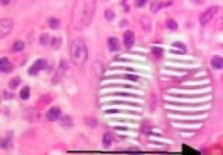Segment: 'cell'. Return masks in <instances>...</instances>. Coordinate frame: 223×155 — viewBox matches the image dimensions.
Masks as SVG:
<instances>
[{
    "label": "cell",
    "instance_id": "cell-1",
    "mask_svg": "<svg viewBox=\"0 0 223 155\" xmlns=\"http://www.w3.org/2000/svg\"><path fill=\"white\" fill-rule=\"evenodd\" d=\"M96 9L95 0H75L71 16V22L75 30L81 31L92 21Z\"/></svg>",
    "mask_w": 223,
    "mask_h": 155
},
{
    "label": "cell",
    "instance_id": "cell-2",
    "mask_svg": "<svg viewBox=\"0 0 223 155\" xmlns=\"http://www.w3.org/2000/svg\"><path fill=\"white\" fill-rule=\"evenodd\" d=\"M71 60L75 66L82 67L86 64L88 59V49L84 39H75L70 46Z\"/></svg>",
    "mask_w": 223,
    "mask_h": 155
},
{
    "label": "cell",
    "instance_id": "cell-3",
    "mask_svg": "<svg viewBox=\"0 0 223 155\" xmlns=\"http://www.w3.org/2000/svg\"><path fill=\"white\" fill-rule=\"evenodd\" d=\"M219 7L218 6H212L206 10L200 17V23L202 26H206L208 23L212 20V19L215 16V14L218 12Z\"/></svg>",
    "mask_w": 223,
    "mask_h": 155
},
{
    "label": "cell",
    "instance_id": "cell-4",
    "mask_svg": "<svg viewBox=\"0 0 223 155\" xmlns=\"http://www.w3.org/2000/svg\"><path fill=\"white\" fill-rule=\"evenodd\" d=\"M47 67V62L45 59H39L33 62L28 70V73L31 76H37L41 71H44Z\"/></svg>",
    "mask_w": 223,
    "mask_h": 155
},
{
    "label": "cell",
    "instance_id": "cell-5",
    "mask_svg": "<svg viewBox=\"0 0 223 155\" xmlns=\"http://www.w3.org/2000/svg\"><path fill=\"white\" fill-rule=\"evenodd\" d=\"M13 26V21L10 19H4L0 21V38L4 39L8 36Z\"/></svg>",
    "mask_w": 223,
    "mask_h": 155
},
{
    "label": "cell",
    "instance_id": "cell-6",
    "mask_svg": "<svg viewBox=\"0 0 223 155\" xmlns=\"http://www.w3.org/2000/svg\"><path fill=\"white\" fill-rule=\"evenodd\" d=\"M60 116H61V110L58 106H52V107H51L48 110V111L46 112V118L51 122L57 121L58 119H59Z\"/></svg>",
    "mask_w": 223,
    "mask_h": 155
},
{
    "label": "cell",
    "instance_id": "cell-7",
    "mask_svg": "<svg viewBox=\"0 0 223 155\" xmlns=\"http://www.w3.org/2000/svg\"><path fill=\"white\" fill-rule=\"evenodd\" d=\"M123 44L127 49H131L135 44V36L132 31H127L123 35Z\"/></svg>",
    "mask_w": 223,
    "mask_h": 155
},
{
    "label": "cell",
    "instance_id": "cell-8",
    "mask_svg": "<svg viewBox=\"0 0 223 155\" xmlns=\"http://www.w3.org/2000/svg\"><path fill=\"white\" fill-rule=\"evenodd\" d=\"M68 63H67L66 60H62L61 62H60V64H59V68H58V70H57V71H56V73H55V76H54V78H53V82H54V84H56V82H59V79L63 77V75L65 74V72L67 71V69H68Z\"/></svg>",
    "mask_w": 223,
    "mask_h": 155
},
{
    "label": "cell",
    "instance_id": "cell-9",
    "mask_svg": "<svg viewBox=\"0 0 223 155\" xmlns=\"http://www.w3.org/2000/svg\"><path fill=\"white\" fill-rule=\"evenodd\" d=\"M0 70L4 73H10L12 71V65L10 59L6 57L0 59Z\"/></svg>",
    "mask_w": 223,
    "mask_h": 155
},
{
    "label": "cell",
    "instance_id": "cell-10",
    "mask_svg": "<svg viewBox=\"0 0 223 155\" xmlns=\"http://www.w3.org/2000/svg\"><path fill=\"white\" fill-rule=\"evenodd\" d=\"M107 46L109 48V51L111 52H114L117 51L120 49V44L119 41L117 38L115 37H110L107 39Z\"/></svg>",
    "mask_w": 223,
    "mask_h": 155
},
{
    "label": "cell",
    "instance_id": "cell-11",
    "mask_svg": "<svg viewBox=\"0 0 223 155\" xmlns=\"http://www.w3.org/2000/svg\"><path fill=\"white\" fill-rule=\"evenodd\" d=\"M211 66L214 70L219 71L223 69V58L221 56H214L211 59L210 61Z\"/></svg>",
    "mask_w": 223,
    "mask_h": 155
},
{
    "label": "cell",
    "instance_id": "cell-12",
    "mask_svg": "<svg viewBox=\"0 0 223 155\" xmlns=\"http://www.w3.org/2000/svg\"><path fill=\"white\" fill-rule=\"evenodd\" d=\"M166 5H167V4H164L163 2H161V1H159V0H154V1L152 2L150 9H151L152 11L157 12V11H159V10H161L163 7H165Z\"/></svg>",
    "mask_w": 223,
    "mask_h": 155
},
{
    "label": "cell",
    "instance_id": "cell-13",
    "mask_svg": "<svg viewBox=\"0 0 223 155\" xmlns=\"http://www.w3.org/2000/svg\"><path fill=\"white\" fill-rule=\"evenodd\" d=\"M24 43L21 40H18L12 44L11 50L12 52H20L24 50Z\"/></svg>",
    "mask_w": 223,
    "mask_h": 155
},
{
    "label": "cell",
    "instance_id": "cell-14",
    "mask_svg": "<svg viewBox=\"0 0 223 155\" xmlns=\"http://www.w3.org/2000/svg\"><path fill=\"white\" fill-rule=\"evenodd\" d=\"M30 96H31V90H30V87L27 86H24V87L21 89L20 92H19V97H20V99H23V100H27V99H30Z\"/></svg>",
    "mask_w": 223,
    "mask_h": 155
},
{
    "label": "cell",
    "instance_id": "cell-15",
    "mask_svg": "<svg viewBox=\"0 0 223 155\" xmlns=\"http://www.w3.org/2000/svg\"><path fill=\"white\" fill-rule=\"evenodd\" d=\"M113 141V138L112 136V134L109 133H106L103 135V139H102V143L104 145V146L106 147H109L112 145Z\"/></svg>",
    "mask_w": 223,
    "mask_h": 155
},
{
    "label": "cell",
    "instance_id": "cell-16",
    "mask_svg": "<svg viewBox=\"0 0 223 155\" xmlns=\"http://www.w3.org/2000/svg\"><path fill=\"white\" fill-rule=\"evenodd\" d=\"M48 24L52 30H58L60 27V20L56 18H51L48 21Z\"/></svg>",
    "mask_w": 223,
    "mask_h": 155
},
{
    "label": "cell",
    "instance_id": "cell-17",
    "mask_svg": "<svg viewBox=\"0 0 223 155\" xmlns=\"http://www.w3.org/2000/svg\"><path fill=\"white\" fill-rule=\"evenodd\" d=\"M62 39L61 38H59V37H53L51 39V42H50V44L54 48V49H59L60 46H61V44H62Z\"/></svg>",
    "mask_w": 223,
    "mask_h": 155
},
{
    "label": "cell",
    "instance_id": "cell-18",
    "mask_svg": "<svg viewBox=\"0 0 223 155\" xmlns=\"http://www.w3.org/2000/svg\"><path fill=\"white\" fill-rule=\"evenodd\" d=\"M166 25H167V27L169 30H172V31H176L179 27L178 23L176 22L175 20L172 19H167V21H166Z\"/></svg>",
    "mask_w": 223,
    "mask_h": 155
},
{
    "label": "cell",
    "instance_id": "cell-19",
    "mask_svg": "<svg viewBox=\"0 0 223 155\" xmlns=\"http://www.w3.org/2000/svg\"><path fill=\"white\" fill-rule=\"evenodd\" d=\"M21 83V80L19 77H15V78H12L10 82H9V87L11 90H15L17 88Z\"/></svg>",
    "mask_w": 223,
    "mask_h": 155
},
{
    "label": "cell",
    "instance_id": "cell-20",
    "mask_svg": "<svg viewBox=\"0 0 223 155\" xmlns=\"http://www.w3.org/2000/svg\"><path fill=\"white\" fill-rule=\"evenodd\" d=\"M104 17L106 19V21L111 22V21H113L114 19H115V13L112 10H106L104 12Z\"/></svg>",
    "mask_w": 223,
    "mask_h": 155
},
{
    "label": "cell",
    "instance_id": "cell-21",
    "mask_svg": "<svg viewBox=\"0 0 223 155\" xmlns=\"http://www.w3.org/2000/svg\"><path fill=\"white\" fill-rule=\"evenodd\" d=\"M51 42L50 37L47 33H43L39 36V43L42 45H46Z\"/></svg>",
    "mask_w": 223,
    "mask_h": 155
},
{
    "label": "cell",
    "instance_id": "cell-22",
    "mask_svg": "<svg viewBox=\"0 0 223 155\" xmlns=\"http://www.w3.org/2000/svg\"><path fill=\"white\" fill-rule=\"evenodd\" d=\"M61 124H62V126H64L70 127V126H71V125H72V121H71V119L70 117L65 116V117H63V118L61 119Z\"/></svg>",
    "mask_w": 223,
    "mask_h": 155
},
{
    "label": "cell",
    "instance_id": "cell-23",
    "mask_svg": "<svg viewBox=\"0 0 223 155\" xmlns=\"http://www.w3.org/2000/svg\"><path fill=\"white\" fill-rule=\"evenodd\" d=\"M172 46L173 47H174V48H176V49H178L179 51H182L183 52H185L186 51H187V47H186V45L183 44V43H181V42H174V44H172Z\"/></svg>",
    "mask_w": 223,
    "mask_h": 155
},
{
    "label": "cell",
    "instance_id": "cell-24",
    "mask_svg": "<svg viewBox=\"0 0 223 155\" xmlns=\"http://www.w3.org/2000/svg\"><path fill=\"white\" fill-rule=\"evenodd\" d=\"M153 53L156 58L159 59L163 56V49L159 48V47H154L153 48Z\"/></svg>",
    "mask_w": 223,
    "mask_h": 155
},
{
    "label": "cell",
    "instance_id": "cell-25",
    "mask_svg": "<svg viewBox=\"0 0 223 155\" xmlns=\"http://www.w3.org/2000/svg\"><path fill=\"white\" fill-rule=\"evenodd\" d=\"M11 145V139L9 138V137H7V138H5V139H3L1 146H2L3 149H7Z\"/></svg>",
    "mask_w": 223,
    "mask_h": 155
},
{
    "label": "cell",
    "instance_id": "cell-26",
    "mask_svg": "<svg viewBox=\"0 0 223 155\" xmlns=\"http://www.w3.org/2000/svg\"><path fill=\"white\" fill-rule=\"evenodd\" d=\"M86 123L87 126H89L91 127H96L98 126V121L93 119V118H88L86 119Z\"/></svg>",
    "mask_w": 223,
    "mask_h": 155
},
{
    "label": "cell",
    "instance_id": "cell-27",
    "mask_svg": "<svg viewBox=\"0 0 223 155\" xmlns=\"http://www.w3.org/2000/svg\"><path fill=\"white\" fill-rule=\"evenodd\" d=\"M147 1L148 0H135L134 5L137 8H142V7H144L147 4Z\"/></svg>",
    "mask_w": 223,
    "mask_h": 155
},
{
    "label": "cell",
    "instance_id": "cell-28",
    "mask_svg": "<svg viewBox=\"0 0 223 155\" xmlns=\"http://www.w3.org/2000/svg\"><path fill=\"white\" fill-rule=\"evenodd\" d=\"M11 1V0H0V2H1V4H2L3 6H5V5L9 4Z\"/></svg>",
    "mask_w": 223,
    "mask_h": 155
}]
</instances>
